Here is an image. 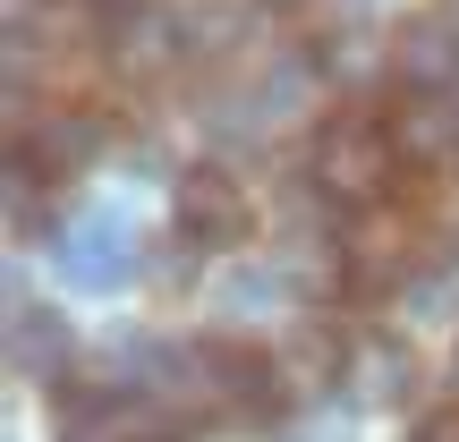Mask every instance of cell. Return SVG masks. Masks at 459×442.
I'll list each match as a JSON object with an SVG mask.
<instances>
[{
    "instance_id": "obj_4",
    "label": "cell",
    "mask_w": 459,
    "mask_h": 442,
    "mask_svg": "<svg viewBox=\"0 0 459 442\" xmlns=\"http://www.w3.org/2000/svg\"><path fill=\"white\" fill-rule=\"evenodd\" d=\"M383 77H392L400 94H451L459 85V26L451 17H409V26H392Z\"/></svg>"
},
{
    "instance_id": "obj_6",
    "label": "cell",
    "mask_w": 459,
    "mask_h": 442,
    "mask_svg": "<svg viewBox=\"0 0 459 442\" xmlns=\"http://www.w3.org/2000/svg\"><path fill=\"white\" fill-rule=\"evenodd\" d=\"M349 375V341L332 324H307L290 349H281V383H290V400L298 392H324V383H341Z\"/></svg>"
},
{
    "instance_id": "obj_9",
    "label": "cell",
    "mask_w": 459,
    "mask_h": 442,
    "mask_svg": "<svg viewBox=\"0 0 459 442\" xmlns=\"http://www.w3.org/2000/svg\"><path fill=\"white\" fill-rule=\"evenodd\" d=\"M409 442H459V400H434V409L409 426Z\"/></svg>"
},
{
    "instance_id": "obj_7",
    "label": "cell",
    "mask_w": 459,
    "mask_h": 442,
    "mask_svg": "<svg viewBox=\"0 0 459 442\" xmlns=\"http://www.w3.org/2000/svg\"><path fill=\"white\" fill-rule=\"evenodd\" d=\"M9 332H17V366H26V375H51V366L68 358V332H60V324H43L34 307H17V315H9Z\"/></svg>"
},
{
    "instance_id": "obj_5",
    "label": "cell",
    "mask_w": 459,
    "mask_h": 442,
    "mask_svg": "<svg viewBox=\"0 0 459 442\" xmlns=\"http://www.w3.org/2000/svg\"><path fill=\"white\" fill-rule=\"evenodd\" d=\"M128 230L119 221H68L60 230V273L77 281V290H119V273H128Z\"/></svg>"
},
{
    "instance_id": "obj_2",
    "label": "cell",
    "mask_w": 459,
    "mask_h": 442,
    "mask_svg": "<svg viewBox=\"0 0 459 442\" xmlns=\"http://www.w3.org/2000/svg\"><path fill=\"white\" fill-rule=\"evenodd\" d=\"M426 264V213L417 204H375V213L349 221L341 238V290L349 298H383Z\"/></svg>"
},
{
    "instance_id": "obj_1",
    "label": "cell",
    "mask_w": 459,
    "mask_h": 442,
    "mask_svg": "<svg viewBox=\"0 0 459 442\" xmlns=\"http://www.w3.org/2000/svg\"><path fill=\"white\" fill-rule=\"evenodd\" d=\"M307 179H315L324 204L375 213V204H400V187H409V145H400V128L383 111L341 102V111L307 136Z\"/></svg>"
},
{
    "instance_id": "obj_8",
    "label": "cell",
    "mask_w": 459,
    "mask_h": 442,
    "mask_svg": "<svg viewBox=\"0 0 459 442\" xmlns=\"http://www.w3.org/2000/svg\"><path fill=\"white\" fill-rule=\"evenodd\" d=\"M409 383H417L409 349H375V358H366V392L375 400H409Z\"/></svg>"
},
{
    "instance_id": "obj_3",
    "label": "cell",
    "mask_w": 459,
    "mask_h": 442,
    "mask_svg": "<svg viewBox=\"0 0 459 442\" xmlns=\"http://www.w3.org/2000/svg\"><path fill=\"white\" fill-rule=\"evenodd\" d=\"M170 221H179L187 247L230 256V247L255 238V196H247L238 170H221V162H187L179 179H170Z\"/></svg>"
}]
</instances>
